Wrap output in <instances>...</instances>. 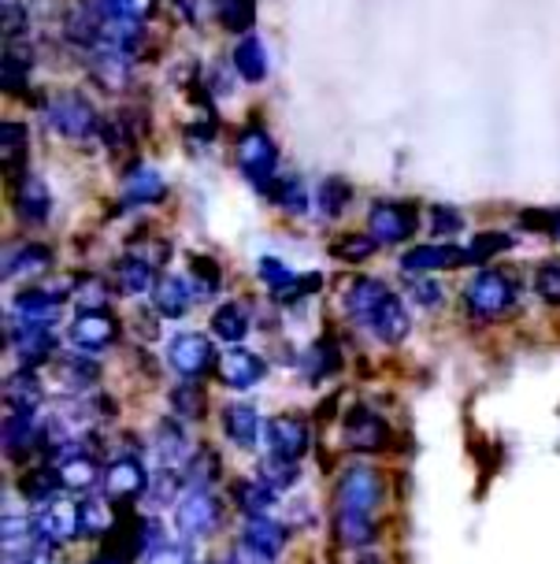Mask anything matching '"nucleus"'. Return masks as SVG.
I'll list each match as a JSON object with an SVG mask.
<instances>
[{
	"instance_id": "26",
	"label": "nucleus",
	"mask_w": 560,
	"mask_h": 564,
	"mask_svg": "<svg viewBox=\"0 0 560 564\" xmlns=\"http://www.w3.org/2000/svg\"><path fill=\"white\" fill-rule=\"evenodd\" d=\"M116 282H119V290H123L127 297H145V294H153L156 290V264L149 257L142 253H127V257H119V264H116Z\"/></svg>"
},
{
	"instance_id": "13",
	"label": "nucleus",
	"mask_w": 560,
	"mask_h": 564,
	"mask_svg": "<svg viewBox=\"0 0 560 564\" xmlns=\"http://www.w3.org/2000/svg\"><path fill=\"white\" fill-rule=\"evenodd\" d=\"M345 446L356 453H383L389 446L386 420L367 405H353L345 412Z\"/></svg>"
},
{
	"instance_id": "21",
	"label": "nucleus",
	"mask_w": 560,
	"mask_h": 564,
	"mask_svg": "<svg viewBox=\"0 0 560 564\" xmlns=\"http://www.w3.org/2000/svg\"><path fill=\"white\" fill-rule=\"evenodd\" d=\"M164 197H167V183L160 178L156 167L134 164L123 175V205L127 208H149V205H160Z\"/></svg>"
},
{
	"instance_id": "8",
	"label": "nucleus",
	"mask_w": 560,
	"mask_h": 564,
	"mask_svg": "<svg viewBox=\"0 0 560 564\" xmlns=\"http://www.w3.org/2000/svg\"><path fill=\"white\" fill-rule=\"evenodd\" d=\"M219 520H223V501H219L212 490H186L183 498H178L175 523L189 542L208 539L219 528Z\"/></svg>"
},
{
	"instance_id": "56",
	"label": "nucleus",
	"mask_w": 560,
	"mask_h": 564,
	"mask_svg": "<svg viewBox=\"0 0 560 564\" xmlns=\"http://www.w3.org/2000/svg\"><path fill=\"white\" fill-rule=\"evenodd\" d=\"M89 564H130V557H127L123 550H105V553H97V557L89 561Z\"/></svg>"
},
{
	"instance_id": "1",
	"label": "nucleus",
	"mask_w": 560,
	"mask_h": 564,
	"mask_svg": "<svg viewBox=\"0 0 560 564\" xmlns=\"http://www.w3.org/2000/svg\"><path fill=\"white\" fill-rule=\"evenodd\" d=\"M345 308H349V316H353L360 327L372 330L383 346H397V341H405L408 327H413L402 297H397L383 279H372V275H360V279L349 282Z\"/></svg>"
},
{
	"instance_id": "5",
	"label": "nucleus",
	"mask_w": 560,
	"mask_h": 564,
	"mask_svg": "<svg viewBox=\"0 0 560 564\" xmlns=\"http://www.w3.org/2000/svg\"><path fill=\"white\" fill-rule=\"evenodd\" d=\"M45 123L56 130V134L72 138V141H86L101 130V116L89 105L83 94H56L45 105Z\"/></svg>"
},
{
	"instance_id": "28",
	"label": "nucleus",
	"mask_w": 560,
	"mask_h": 564,
	"mask_svg": "<svg viewBox=\"0 0 560 564\" xmlns=\"http://www.w3.org/2000/svg\"><path fill=\"white\" fill-rule=\"evenodd\" d=\"M189 305H194V286L178 275H164L153 290V308L164 319H183Z\"/></svg>"
},
{
	"instance_id": "24",
	"label": "nucleus",
	"mask_w": 560,
	"mask_h": 564,
	"mask_svg": "<svg viewBox=\"0 0 560 564\" xmlns=\"http://www.w3.org/2000/svg\"><path fill=\"white\" fill-rule=\"evenodd\" d=\"M286 528L278 520L272 517H253V520H245V528H242V546H249L253 553H260V557H267V561H275L278 553L286 550Z\"/></svg>"
},
{
	"instance_id": "6",
	"label": "nucleus",
	"mask_w": 560,
	"mask_h": 564,
	"mask_svg": "<svg viewBox=\"0 0 560 564\" xmlns=\"http://www.w3.org/2000/svg\"><path fill=\"white\" fill-rule=\"evenodd\" d=\"M167 365L186 382H197L219 368V352L212 346V338L205 335H175L167 341Z\"/></svg>"
},
{
	"instance_id": "49",
	"label": "nucleus",
	"mask_w": 560,
	"mask_h": 564,
	"mask_svg": "<svg viewBox=\"0 0 560 564\" xmlns=\"http://www.w3.org/2000/svg\"><path fill=\"white\" fill-rule=\"evenodd\" d=\"M378 249V241L372 235H349L342 241H334V257L338 260H349V264H360V260H367Z\"/></svg>"
},
{
	"instance_id": "47",
	"label": "nucleus",
	"mask_w": 560,
	"mask_h": 564,
	"mask_svg": "<svg viewBox=\"0 0 560 564\" xmlns=\"http://www.w3.org/2000/svg\"><path fill=\"white\" fill-rule=\"evenodd\" d=\"M108 297H112V286L101 279V275H83L78 279V290H75V301L83 305V312H94V308H105Z\"/></svg>"
},
{
	"instance_id": "44",
	"label": "nucleus",
	"mask_w": 560,
	"mask_h": 564,
	"mask_svg": "<svg viewBox=\"0 0 560 564\" xmlns=\"http://www.w3.org/2000/svg\"><path fill=\"white\" fill-rule=\"evenodd\" d=\"M30 70H34V59H30V48H19L15 42H8L4 53V89L8 94H19L30 83Z\"/></svg>"
},
{
	"instance_id": "10",
	"label": "nucleus",
	"mask_w": 560,
	"mask_h": 564,
	"mask_svg": "<svg viewBox=\"0 0 560 564\" xmlns=\"http://www.w3.org/2000/svg\"><path fill=\"white\" fill-rule=\"evenodd\" d=\"M416 205H402V200H375L367 212V230L378 246H402L416 235Z\"/></svg>"
},
{
	"instance_id": "18",
	"label": "nucleus",
	"mask_w": 560,
	"mask_h": 564,
	"mask_svg": "<svg viewBox=\"0 0 560 564\" xmlns=\"http://www.w3.org/2000/svg\"><path fill=\"white\" fill-rule=\"evenodd\" d=\"M219 382L230 390H253L260 379H264V357H256V352L249 349H227L223 357H219Z\"/></svg>"
},
{
	"instance_id": "29",
	"label": "nucleus",
	"mask_w": 560,
	"mask_h": 564,
	"mask_svg": "<svg viewBox=\"0 0 560 564\" xmlns=\"http://www.w3.org/2000/svg\"><path fill=\"white\" fill-rule=\"evenodd\" d=\"M223 435L242 449H253L260 438V412L249 401H234L223 409Z\"/></svg>"
},
{
	"instance_id": "41",
	"label": "nucleus",
	"mask_w": 560,
	"mask_h": 564,
	"mask_svg": "<svg viewBox=\"0 0 560 564\" xmlns=\"http://www.w3.org/2000/svg\"><path fill=\"white\" fill-rule=\"evenodd\" d=\"M223 476V468H219V457L212 449H201V453H194V460L186 465V490H212V482Z\"/></svg>"
},
{
	"instance_id": "3",
	"label": "nucleus",
	"mask_w": 560,
	"mask_h": 564,
	"mask_svg": "<svg viewBox=\"0 0 560 564\" xmlns=\"http://www.w3.org/2000/svg\"><path fill=\"white\" fill-rule=\"evenodd\" d=\"M513 305H516V282L508 279L505 271H494V268L479 271L464 290V308L472 312L475 319H497Z\"/></svg>"
},
{
	"instance_id": "9",
	"label": "nucleus",
	"mask_w": 560,
	"mask_h": 564,
	"mask_svg": "<svg viewBox=\"0 0 560 564\" xmlns=\"http://www.w3.org/2000/svg\"><path fill=\"white\" fill-rule=\"evenodd\" d=\"M264 442L275 465H297L312 446V431L301 416H272L264 423Z\"/></svg>"
},
{
	"instance_id": "11",
	"label": "nucleus",
	"mask_w": 560,
	"mask_h": 564,
	"mask_svg": "<svg viewBox=\"0 0 560 564\" xmlns=\"http://www.w3.org/2000/svg\"><path fill=\"white\" fill-rule=\"evenodd\" d=\"M30 523H34L37 542H48V546L72 542V539H78V501H64V498L45 501V506L34 509Z\"/></svg>"
},
{
	"instance_id": "20",
	"label": "nucleus",
	"mask_w": 560,
	"mask_h": 564,
	"mask_svg": "<svg viewBox=\"0 0 560 564\" xmlns=\"http://www.w3.org/2000/svg\"><path fill=\"white\" fill-rule=\"evenodd\" d=\"M56 476H59V487L72 490V494H94L105 482V471L97 465V457L94 453H83V449L64 460H56Z\"/></svg>"
},
{
	"instance_id": "52",
	"label": "nucleus",
	"mask_w": 560,
	"mask_h": 564,
	"mask_svg": "<svg viewBox=\"0 0 560 564\" xmlns=\"http://www.w3.org/2000/svg\"><path fill=\"white\" fill-rule=\"evenodd\" d=\"M145 564H194V553L186 542H164L156 553H149Z\"/></svg>"
},
{
	"instance_id": "39",
	"label": "nucleus",
	"mask_w": 560,
	"mask_h": 564,
	"mask_svg": "<svg viewBox=\"0 0 560 564\" xmlns=\"http://www.w3.org/2000/svg\"><path fill=\"white\" fill-rule=\"evenodd\" d=\"M219 26L230 30V34H245L256 23V4L253 0H212Z\"/></svg>"
},
{
	"instance_id": "43",
	"label": "nucleus",
	"mask_w": 560,
	"mask_h": 564,
	"mask_svg": "<svg viewBox=\"0 0 560 564\" xmlns=\"http://www.w3.org/2000/svg\"><path fill=\"white\" fill-rule=\"evenodd\" d=\"M338 365H342V357H338V346H334V341H331V338L316 341V346L308 349V357H305V379H308V382H319V379L334 376Z\"/></svg>"
},
{
	"instance_id": "15",
	"label": "nucleus",
	"mask_w": 560,
	"mask_h": 564,
	"mask_svg": "<svg viewBox=\"0 0 560 564\" xmlns=\"http://www.w3.org/2000/svg\"><path fill=\"white\" fill-rule=\"evenodd\" d=\"M464 264V249L453 241H427V246H413L402 257L405 275H435V271H449Z\"/></svg>"
},
{
	"instance_id": "2",
	"label": "nucleus",
	"mask_w": 560,
	"mask_h": 564,
	"mask_svg": "<svg viewBox=\"0 0 560 564\" xmlns=\"http://www.w3.org/2000/svg\"><path fill=\"white\" fill-rule=\"evenodd\" d=\"M238 167H242V175L256 189H264V194L275 186L278 149H275V141H272V134H267L264 127L249 123L242 134H238Z\"/></svg>"
},
{
	"instance_id": "40",
	"label": "nucleus",
	"mask_w": 560,
	"mask_h": 564,
	"mask_svg": "<svg viewBox=\"0 0 560 564\" xmlns=\"http://www.w3.org/2000/svg\"><path fill=\"white\" fill-rule=\"evenodd\" d=\"M19 490H23V498L37 509V506H45V501L59 498L56 490H64V487H59L56 468H37V471H26V476L19 479Z\"/></svg>"
},
{
	"instance_id": "17",
	"label": "nucleus",
	"mask_w": 560,
	"mask_h": 564,
	"mask_svg": "<svg viewBox=\"0 0 560 564\" xmlns=\"http://www.w3.org/2000/svg\"><path fill=\"white\" fill-rule=\"evenodd\" d=\"M67 301V286H30L12 297V308L19 319H34V324H56V312Z\"/></svg>"
},
{
	"instance_id": "34",
	"label": "nucleus",
	"mask_w": 560,
	"mask_h": 564,
	"mask_svg": "<svg viewBox=\"0 0 560 564\" xmlns=\"http://www.w3.org/2000/svg\"><path fill=\"white\" fill-rule=\"evenodd\" d=\"M42 398H45V390L30 368H19L15 376H8V382H4L8 409H42Z\"/></svg>"
},
{
	"instance_id": "48",
	"label": "nucleus",
	"mask_w": 560,
	"mask_h": 564,
	"mask_svg": "<svg viewBox=\"0 0 560 564\" xmlns=\"http://www.w3.org/2000/svg\"><path fill=\"white\" fill-rule=\"evenodd\" d=\"M172 409H175V416H183V420H201V412H205L201 387H194V382H183V387H175L172 390Z\"/></svg>"
},
{
	"instance_id": "53",
	"label": "nucleus",
	"mask_w": 560,
	"mask_h": 564,
	"mask_svg": "<svg viewBox=\"0 0 560 564\" xmlns=\"http://www.w3.org/2000/svg\"><path fill=\"white\" fill-rule=\"evenodd\" d=\"M408 294H413V297L419 301V305H427V308L442 305V286H438V282L416 279V282H408Z\"/></svg>"
},
{
	"instance_id": "35",
	"label": "nucleus",
	"mask_w": 560,
	"mask_h": 564,
	"mask_svg": "<svg viewBox=\"0 0 560 564\" xmlns=\"http://www.w3.org/2000/svg\"><path fill=\"white\" fill-rule=\"evenodd\" d=\"M234 70L245 83H264L267 78V48L256 34H245L234 48Z\"/></svg>"
},
{
	"instance_id": "38",
	"label": "nucleus",
	"mask_w": 560,
	"mask_h": 564,
	"mask_svg": "<svg viewBox=\"0 0 560 564\" xmlns=\"http://www.w3.org/2000/svg\"><path fill=\"white\" fill-rule=\"evenodd\" d=\"M267 197H272L275 208L289 212V216H301V212H308V189L297 175H278L275 186L267 189Z\"/></svg>"
},
{
	"instance_id": "55",
	"label": "nucleus",
	"mask_w": 560,
	"mask_h": 564,
	"mask_svg": "<svg viewBox=\"0 0 560 564\" xmlns=\"http://www.w3.org/2000/svg\"><path fill=\"white\" fill-rule=\"evenodd\" d=\"M175 8L189 19V23H201V4H197V0H175Z\"/></svg>"
},
{
	"instance_id": "16",
	"label": "nucleus",
	"mask_w": 560,
	"mask_h": 564,
	"mask_svg": "<svg viewBox=\"0 0 560 564\" xmlns=\"http://www.w3.org/2000/svg\"><path fill=\"white\" fill-rule=\"evenodd\" d=\"M45 427L37 420V409H8L4 412V453L8 460L26 457L34 446H42Z\"/></svg>"
},
{
	"instance_id": "22",
	"label": "nucleus",
	"mask_w": 560,
	"mask_h": 564,
	"mask_svg": "<svg viewBox=\"0 0 560 564\" xmlns=\"http://www.w3.org/2000/svg\"><path fill=\"white\" fill-rule=\"evenodd\" d=\"M230 494H234L238 512H242L245 520H253V517H267V509H272L278 498V487L264 476V471H256V476L238 479Z\"/></svg>"
},
{
	"instance_id": "33",
	"label": "nucleus",
	"mask_w": 560,
	"mask_h": 564,
	"mask_svg": "<svg viewBox=\"0 0 560 564\" xmlns=\"http://www.w3.org/2000/svg\"><path fill=\"white\" fill-rule=\"evenodd\" d=\"M334 535L349 550H367L378 539L375 517H353V512H334Z\"/></svg>"
},
{
	"instance_id": "4",
	"label": "nucleus",
	"mask_w": 560,
	"mask_h": 564,
	"mask_svg": "<svg viewBox=\"0 0 560 564\" xmlns=\"http://www.w3.org/2000/svg\"><path fill=\"white\" fill-rule=\"evenodd\" d=\"M383 506V479L378 471L353 465L342 471L334 490V512H353V517H375Z\"/></svg>"
},
{
	"instance_id": "59",
	"label": "nucleus",
	"mask_w": 560,
	"mask_h": 564,
	"mask_svg": "<svg viewBox=\"0 0 560 564\" xmlns=\"http://www.w3.org/2000/svg\"><path fill=\"white\" fill-rule=\"evenodd\" d=\"M205 564H219V561H205Z\"/></svg>"
},
{
	"instance_id": "54",
	"label": "nucleus",
	"mask_w": 560,
	"mask_h": 564,
	"mask_svg": "<svg viewBox=\"0 0 560 564\" xmlns=\"http://www.w3.org/2000/svg\"><path fill=\"white\" fill-rule=\"evenodd\" d=\"M230 564H272V561L260 557V553H253L249 546H238V550H234V561H230Z\"/></svg>"
},
{
	"instance_id": "23",
	"label": "nucleus",
	"mask_w": 560,
	"mask_h": 564,
	"mask_svg": "<svg viewBox=\"0 0 560 564\" xmlns=\"http://www.w3.org/2000/svg\"><path fill=\"white\" fill-rule=\"evenodd\" d=\"M53 212V197H48V186L37 175H23L15 183V216L30 227H42Z\"/></svg>"
},
{
	"instance_id": "19",
	"label": "nucleus",
	"mask_w": 560,
	"mask_h": 564,
	"mask_svg": "<svg viewBox=\"0 0 560 564\" xmlns=\"http://www.w3.org/2000/svg\"><path fill=\"white\" fill-rule=\"evenodd\" d=\"M189 446H194V442H189L183 423L164 420V423L156 427V435H153V453H156V460H160V468H164V471L186 468L189 460H194V449H189Z\"/></svg>"
},
{
	"instance_id": "45",
	"label": "nucleus",
	"mask_w": 560,
	"mask_h": 564,
	"mask_svg": "<svg viewBox=\"0 0 560 564\" xmlns=\"http://www.w3.org/2000/svg\"><path fill=\"white\" fill-rule=\"evenodd\" d=\"M513 246H516L513 235H502V230H486V235H479V238H472L464 246V260H472V264H486L490 257L508 253Z\"/></svg>"
},
{
	"instance_id": "14",
	"label": "nucleus",
	"mask_w": 560,
	"mask_h": 564,
	"mask_svg": "<svg viewBox=\"0 0 560 564\" xmlns=\"http://www.w3.org/2000/svg\"><path fill=\"white\" fill-rule=\"evenodd\" d=\"M75 349L83 352H97V349H108L112 341L119 338V319L112 316L108 308H94V312H78L72 330H67Z\"/></svg>"
},
{
	"instance_id": "58",
	"label": "nucleus",
	"mask_w": 560,
	"mask_h": 564,
	"mask_svg": "<svg viewBox=\"0 0 560 564\" xmlns=\"http://www.w3.org/2000/svg\"><path fill=\"white\" fill-rule=\"evenodd\" d=\"M553 235L560 238V216H557V227H553Z\"/></svg>"
},
{
	"instance_id": "7",
	"label": "nucleus",
	"mask_w": 560,
	"mask_h": 564,
	"mask_svg": "<svg viewBox=\"0 0 560 564\" xmlns=\"http://www.w3.org/2000/svg\"><path fill=\"white\" fill-rule=\"evenodd\" d=\"M4 338H8V346L15 349L19 365L30 368V371L42 368V365H53V360H56V330H53V324H34V319H23L19 327H12V319H8Z\"/></svg>"
},
{
	"instance_id": "12",
	"label": "nucleus",
	"mask_w": 560,
	"mask_h": 564,
	"mask_svg": "<svg viewBox=\"0 0 560 564\" xmlns=\"http://www.w3.org/2000/svg\"><path fill=\"white\" fill-rule=\"evenodd\" d=\"M101 487L108 501H134V498H142V494H149L153 476H149L142 457H119L105 468Z\"/></svg>"
},
{
	"instance_id": "46",
	"label": "nucleus",
	"mask_w": 560,
	"mask_h": 564,
	"mask_svg": "<svg viewBox=\"0 0 560 564\" xmlns=\"http://www.w3.org/2000/svg\"><path fill=\"white\" fill-rule=\"evenodd\" d=\"M0 149H4L8 175L23 178V167H19V160H23V153H26V127L15 123V119H8V123L0 127Z\"/></svg>"
},
{
	"instance_id": "32",
	"label": "nucleus",
	"mask_w": 560,
	"mask_h": 564,
	"mask_svg": "<svg viewBox=\"0 0 560 564\" xmlns=\"http://www.w3.org/2000/svg\"><path fill=\"white\" fill-rule=\"evenodd\" d=\"M89 4H94V12L105 23H130V26H142L156 12V0H89Z\"/></svg>"
},
{
	"instance_id": "37",
	"label": "nucleus",
	"mask_w": 560,
	"mask_h": 564,
	"mask_svg": "<svg viewBox=\"0 0 560 564\" xmlns=\"http://www.w3.org/2000/svg\"><path fill=\"white\" fill-rule=\"evenodd\" d=\"M256 271H260V279H264L267 286L278 294V301H297V297H301V294H297V282H301V279H297V271L286 268L278 257H260Z\"/></svg>"
},
{
	"instance_id": "36",
	"label": "nucleus",
	"mask_w": 560,
	"mask_h": 564,
	"mask_svg": "<svg viewBox=\"0 0 560 564\" xmlns=\"http://www.w3.org/2000/svg\"><path fill=\"white\" fill-rule=\"evenodd\" d=\"M349 200H353V186H349L345 178L331 175L316 186V212L323 219H338L349 208Z\"/></svg>"
},
{
	"instance_id": "31",
	"label": "nucleus",
	"mask_w": 560,
	"mask_h": 564,
	"mask_svg": "<svg viewBox=\"0 0 560 564\" xmlns=\"http://www.w3.org/2000/svg\"><path fill=\"white\" fill-rule=\"evenodd\" d=\"M249 327H253V316H249V308L242 305V301H227V305H219L212 312V335L219 341H227V346L245 341Z\"/></svg>"
},
{
	"instance_id": "57",
	"label": "nucleus",
	"mask_w": 560,
	"mask_h": 564,
	"mask_svg": "<svg viewBox=\"0 0 560 564\" xmlns=\"http://www.w3.org/2000/svg\"><path fill=\"white\" fill-rule=\"evenodd\" d=\"M360 564H383V561H375V557H364V561H360Z\"/></svg>"
},
{
	"instance_id": "42",
	"label": "nucleus",
	"mask_w": 560,
	"mask_h": 564,
	"mask_svg": "<svg viewBox=\"0 0 560 564\" xmlns=\"http://www.w3.org/2000/svg\"><path fill=\"white\" fill-rule=\"evenodd\" d=\"M189 279H194V297H216L219 286H223V271L212 257H189Z\"/></svg>"
},
{
	"instance_id": "25",
	"label": "nucleus",
	"mask_w": 560,
	"mask_h": 564,
	"mask_svg": "<svg viewBox=\"0 0 560 564\" xmlns=\"http://www.w3.org/2000/svg\"><path fill=\"white\" fill-rule=\"evenodd\" d=\"M48 368H53V379L59 382V387L72 390V394H83V390H89L97 379H101V365H97L94 357H83V352L56 357Z\"/></svg>"
},
{
	"instance_id": "30",
	"label": "nucleus",
	"mask_w": 560,
	"mask_h": 564,
	"mask_svg": "<svg viewBox=\"0 0 560 564\" xmlns=\"http://www.w3.org/2000/svg\"><path fill=\"white\" fill-rule=\"evenodd\" d=\"M116 528V509L108 498H83L78 501V539H105Z\"/></svg>"
},
{
	"instance_id": "51",
	"label": "nucleus",
	"mask_w": 560,
	"mask_h": 564,
	"mask_svg": "<svg viewBox=\"0 0 560 564\" xmlns=\"http://www.w3.org/2000/svg\"><path fill=\"white\" fill-rule=\"evenodd\" d=\"M460 227H464V219H460V212H457V208H449V205H435V212H431V230H435V238H449V235H457Z\"/></svg>"
},
{
	"instance_id": "50",
	"label": "nucleus",
	"mask_w": 560,
	"mask_h": 564,
	"mask_svg": "<svg viewBox=\"0 0 560 564\" xmlns=\"http://www.w3.org/2000/svg\"><path fill=\"white\" fill-rule=\"evenodd\" d=\"M535 290H538V297L549 301V305H560V257L546 260V264L535 271Z\"/></svg>"
},
{
	"instance_id": "27",
	"label": "nucleus",
	"mask_w": 560,
	"mask_h": 564,
	"mask_svg": "<svg viewBox=\"0 0 560 564\" xmlns=\"http://www.w3.org/2000/svg\"><path fill=\"white\" fill-rule=\"evenodd\" d=\"M53 268V249L42 246V241H26V246H15L4 253V279H30L42 275V271Z\"/></svg>"
}]
</instances>
